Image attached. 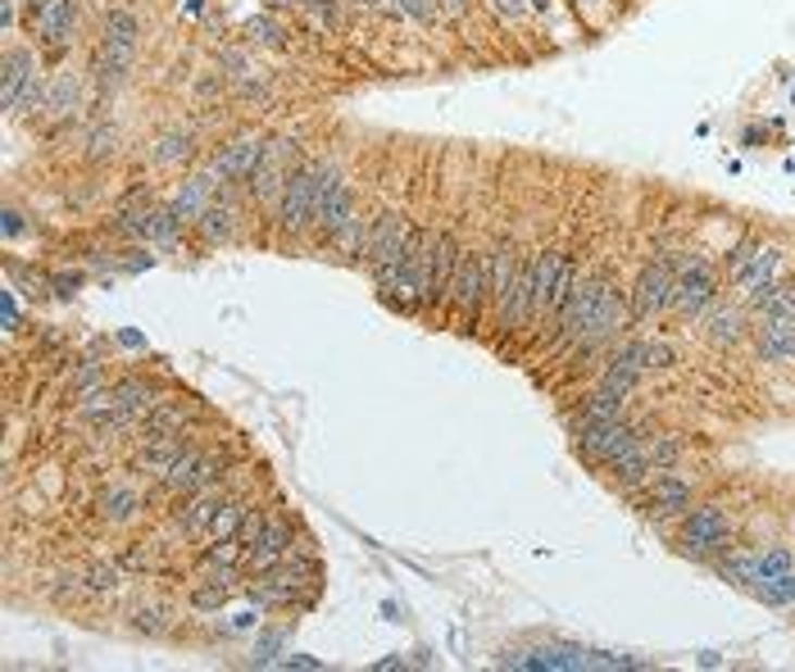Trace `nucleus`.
<instances>
[{"mask_svg":"<svg viewBox=\"0 0 795 672\" xmlns=\"http://www.w3.org/2000/svg\"><path fill=\"white\" fill-rule=\"evenodd\" d=\"M750 559V586L763 582V577H778V573H795V555L786 546H773L763 555H746Z\"/></svg>","mask_w":795,"mask_h":672,"instance_id":"nucleus-34","label":"nucleus"},{"mask_svg":"<svg viewBox=\"0 0 795 672\" xmlns=\"http://www.w3.org/2000/svg\"><path fill=\"white\" fill-rule=\"evenodd\" d=\"M191 441H196L191 432H173V436H160V441H146V446H137V473H141V477H150V482L160 486V482L169 477V469H173V463L191 450Z\"/></svg>","mask_w":795,"mask_h":672,"instance_id":"nucleus-23","label":"nucleus"},{"mask_svg":"<svg viewBox=\"0 0 795 672\" xmlns=\"http://www.w3.org/2000/svg\"><path fill=\"white\" fill-rule=\"evenodd\" d=\"M14 18H18V0H5V5H0V28L14 33Z\"/></svg>","mask_w":795,"mask_h":672,"instance_id":"nucleus-50","label":"nucleus"},{"mask_svg":"<svg viewBox=\"0 0 795 672\" xmlns=\"http://www.w3.org/2000/svg\"><path fill=\"white\" fill-rule=\"evenodd\" d=\"M173 623H177V613L169 609V605H137L133 609V632L137 636H150V640H160V636H169L173 632Z\"/></svg>","mask_w":795,"mask_h":672,"instance_id":"nucleus-33","label":"nucleus"},{"mask_svg":"<svg viewBox=\"0 0 795 672\" xmlns=\"http://www.w3.org/2000/svg\"><path fill=\"white\" fill-rule=\"evenodd\" d=\"M291 154H296V146L287 141V137H277V141H269L264 146V160H260V169L250 173V200H260V204H273L277 196H282V187H287V177H291Z\"/></svg>","mask_w":795,"mask_h":672,"instance_id":"nucleus-17","label":"nucleus"},{"mask_svg":"<svg viewBox=\"0 0 795 672\" xmlns=\"http://www.w3.org/2000/svg\"><path fill=\"white\" fill-rule=\"evenodd\" d=\"M609 269H596V273H586L577 287H573V296H569V304L559 309V319L550 323V350H569V346H577L582 336H586V327H592V314H596V304H600V291L609 287Z\"/></svg>","mask_w":795,"mask_h":672,"instance_id":"nucleus-8","label":"nucleus"},{"mask_svg":"<svg viewBox=\"0 0 795 672\" xmlns=\"http://www.w3.org/2000/svg\"><path fill=\"white\" fill-rule=\"evenodd\" d=\"M346 5L359 14H382V0H346Z\"/></svg>","mask_w":795,"mask_h":672,"instance_id":"nucleus-51","label":"nucleus"},{"mask_svg":"<svg viewBox=\"0 0 795 672\" xmlns=\"http://www.w3.org/2000/svg\"><path fill=\"white\" fill-rule=\"evenodd\" d=\"M573 5H582V10H592V5H600V0H573Z\"/></svg>","mask_w":795,"mask_h":672,"instance_id":"nucleus-54","label":"nucleus"},{"mask_svg":"<svg viewBox=\"0 0 795 672\" xmlns=\"http://www.w3.org/2000/svg\"><path fill=\"white\" fill-rule=\"evenodd\" d=\"M492 10L500 18H509V23H523L527 18V0H492Z\"/></svg>","mask_w":795,"mask_h":672,"instance_id":"nucleus-46","label":"nucleus"},{"mask_svg":"<svg viewBox=\"0 0 795 672\" xmlns=\"http://www.w3.org/2000/svg\"><path fill=\"white\" fill-rule=\"evenodd\" d=\"M755 359L759 364H795V314L763 319L755 336Z\"/></svg>","mask_w":795,"mask_h":672,"instance_id":"nucleus-25","label":"nucleus"},{"mask_svg":"<svg viewBox=\"0 0 795 672\" xmlns=\"http://www.w3.org/2000/svg\"><path fill=\"white\" fill-rule=\"evenodd\" d=\"M573 432V450L592 463V469H605V463H613L623 450L641 446V423H628V419H573L569 423Z\"/></svg>","mask_w":795,"mask_h":672,"instance_id":"nucleus-3","label":"nucleus"},{"mask_svg":"<svg viewBox=\"0 0 795 672\" xmlns=\"http://www.w3.org/2000/svg\"><path fill=\"white\" fill-rule=\"evenodd\" d=\"M296 536H300V527H296V519L291 513H282V509H273V519H269V527L260 532V540L250 546V555H246V577H260V573H273L277 563H287L291 555H296Z\"/></svg>","mask_w":795,"mask_h":672,"instance_id":"nucleus-11","label":"nucleus"},{"mask_svg":"<svg viewBox=\"0 0 795 672\" xmlns=\"http://www.w3.org/2000/svg\"><path fill=\"white\" fill-rule=\"evenodd\" d=\"M237 490H246V469L241 463H233L214 486H204V490H196V496H187L183 500V509L169 519V532L177 536V540H200L204 536V527L214 523V513L237 496Z\"/></svg>","mask_w":795,"mask_h":672,"instance_id":"nucleus-4","label":"nucleus"},{"mask_svg":"<svg viewBox=\"0 0 795 672\" xmlns=\"http://www.w3.org/2000/svg\"><path fill=\"white\" fill-rule=\"evenodd\" d=\"M319 160H300L287 177V187L277 196V227L287 232V237H305V232H314V219H319Z\"/></svg>","mask_w":795,"mask_h":672,"instance_id":"nucleus-7","label":"nucleus"},{"mask_svg":"<svg viewBox=\"0 0 795 672\" xmlns=\"http://www.w3.org/2000/svg\"><path fill=\"white\" fill-rule=\"evenodd\" d=\"M246 37H250L254 46H269V50H282V46H287V28H282L273 14H250V18H246Z\"/></svg>","mask_w":795,"mask_h":672,"instance_id":"nucleus-37","label":"nucleus"},{"mask_svg":"<svg viewBox=\"0 0 795 672\" xmlns=\"http://www.w3.org/2000/svg\"><path fill=\"white\" fill-rule=\"evenodd\" d=\"M678 550L686 559H718L732 550V523L718 505H691L678 527Z\"/></svg>","mask_w":795,"mask_h":672,"instance_id":"nucleus-6","label":"nucleus"},{"mask_svg":"<svg viewBox=\"0 0 795 672\" xmlns=\"http://www.w3.org/2000/svg\"><path fill=\"white\" fill-rule=\"evenodd\" d=\"M196 419H200V405H196V400H169V396H164V400L137 423V446L160 441V436H173V432H191Z\"/></svg>","mask_w":795,"mask_h":672,"instance_id":"nucleus-20","label":"nucleus"},{"mask_svg":"<svg viewBox=\"0 0 795 672\" xmlns=\"http://www.w3.org/2000/svg\"><path fill=\"white\" fill-rule=\"evenodd\" d=\"M146 490L133 482V477H114L105 486V496H100V519H105L110 527H133L141 513H146Z\"/></svg>","mask_w":795,"mask_h":672,"instance_id":"nucleus-22","label":"nucleus"},{"mask_svg":"<svg viewBox=\"0 0 795 672\" xmlns=\"http://www.w3.org/2000/svg\"><path fill=\"white\" fill-rule=\"evenodd\" d=\"M500 668H519V672H582V668H592V650H582V645H532V650H505Z\"/></svg>","mask_w":795,"mask_h":672,"instance_id":"nucleus-15","label":"nucleus"},{"mask_svg":"<svg viewBox=\"0 0 795 672\" xmlns=\"http://www.w3.org/2000/svg\"><path fill=\"white\" fill-rule=\"evenodd\" d=\"M73 105H78V77H73V73L50 77V87H46V110L55 114V119H64Z\"/></svg>","mask_w":795,"mask_h":672,"instance_id":"nucleus-36","label":"nucleus"},{"mask_svg":"<svg viewBox=\"0 0 795 672\" xmlns=\"http://www.w3.org/2000/svg\"><path fill=\"white\" fill-rule=\"evenodd\" d=\"M442 5V18H464L473 10V0H437Z\"/></svg>","mask_w":795,"mask_h":672,"instance_id":"nucleus-48","label":"nucleus"},{"mask_svg":"<svg viewBox=\"0 0 795 672\" xmlns=\"http://www.w3.org/2000/svg\"><path fill=\"white\" fill-rule=\"evenodd\" d=\"M577 282H582V273H577V254H563V264H559L555 282H550V296H546V304H542V319H546V323L559 319V309L569 304V296H573Z\"/></svg>","mask_w":795,"mask_h":672,"instance_id":"nucleus-31","label":"nucleus"},{"mask_svg":"<svg viewBox=\"0 0 795 672\" xmlns=\"http://www.w3.org/2000/svg\"><path fill=\"white\" fill-rule=\"evenodd\" d=\"M750 590H755V596H759L763 605H773V609H782V605H795V573L763 577V582H755Z\"/></svg>","mask_w":795,"mask_h":672,"instance_id":"nucleus-39","label":"nucleus"},{"mask_svg":"<svg viewBox=\"0 0 795 672\" xmlns=\"http://www.w3.org/2000/svg\"><path fill=\"white\" fill-rule=\"evenodd\" d=\"M673 300L669 309L682 319H705V309L718 304V273L700 250H673Z\"/></svg>","mask_w":795,"mask_h":672,"instance_id":"nucleus-2","label":"nucleus"},{"mask_svg":"<svg viewBox=\"0 0 795 672\" xmlns=\"http://www.w3.org/2000/svg\"><path fill=\"white\" fill-rule=\"evenodd\" d=\"M241 210H237V196H233V187H219V196L210 200V210H204L200 219H196V232H200V241L204 246H227L237 237V219Z\"/></svg>","mask_w":795,"mask_h":672,"instance_id":"nucleus-24","label":"nucleus"},{"mask_svg":"<svg viewBox=\"0 0 795 672\" xmlns=\"http://www.w3.org/2000/svg\"><path fill=\"white\" fill-rule=\"evenodd\" d=\"M691 505H696V490H691L686 477H673V473H659V477L636 496V509L650 513V519H682Z\"/></svg>","mask_w":795,"mask_h":672,"instance_id":"nucleus-18","label":"nucleus"},{"mask_svg":"<svg viewBox=\"0 0 795 672\" xmlns=\"http://www.w3.org/2000/svg\"><path fill=\"white\" fill-rule=\"evenodd\" d=\"M646 455H650V469L663 473V469H673V463L686 455V446H682V436H650Z\"/></svg>","mask_w":795,"mask_h":672,"instance_id":"nucleus-41","label":"nucleus"},{"mask_svg":"<svg viewBox=\"0 0 795 672\" xmlns=\"http://www.w3.org/2000/svg\"><path fill=\"white\" fill-rule=\"evenodd\" d=\"M73 23H78V0H46V5L28 18V28L37 33L41 50L50 64H60L69 55V41H73Z\"/></svg>","mask_w":795,"mask_h":672,"instance_id":"nucleus-14","label":"nucleus"},{"mask_svg":"<svg viewBox=\"0 0 795 672\" xmlns=\"http://www.w3.org/2000/svg\"><path fill=\"white\" fill-rule=\"evenodd\" d=\"M137 41H141V18L123 5H110L105 23H100V60H96V77L105 91L127 83V73L137 64Z\"/></svg>","mask_w":795,"mask_h":672,"instance_id":"nucleus-1","label":"nucleus"},{"mask_svg":"<svg viewBox=\"0 0 795 672\" xmlns=\"http://www.w3.org/2000/svg\"><path fill=\"white\" fill-rule=\"evenodd\" d=\"M369 232H373V223L355 214V219L341 227V237L332 241V246H337V250L346 254V260H364V250H369Z\"/></svg>","mask_w":795,"mask_h":672,"instance_id":"nucleus-38","label":"nucleus"},{"mask_svg":"<svg viewBox=\"0 0 795 672\" xmlns=\"http://www.w3.org/2000/svg\"><path fill=\"white\" fill-rule=\"evenodd\" d=\"M227 469H233V459H227L223 446H200V441H191V450L177 459L173 469H169V477L160 482V496H169V500H187V496H196V490L214 486Z\"/></svg>","mask_w":795,"mask_h":672,"instance_id":"nucleus-5","label":"nucleus"},{"mask_svg":"<svg viewBox=\"0 0 795 672\" xmlns=\"http://www.w3.org/2000/svg\"><path fill=\"white\" fill-rule=\"evenodd\" d=\"M705 336H709L713 346L732 350L741 336H746V314H741L736 304H709L705 309Z\"/></svg>","mask_w":795,"mask_h":672,"instance_id":"nucleus-29","label":"nucleus"},{"mask_svg":"<svg viewBox=\"0 0 795 672\" xmlns=\"http://www.w3.org/2000/svg\"><path fill=\"white\" fill-rule=\"evenodd\" d=\"M392 5H396V0H392Z\"/></svg>","mask_w":795,"mask_h":672,"instance_id":"nucleus-55","label":"nucleus"},{"mask_svg":"<svg viewBox=\"0 0 795 672\" xmlns=\"http://www.w3.org/2000/svg\"><path fill=\"white\" fill-rule=\"evenodd\" d=\"M18 232H23V214L5 210V237H18Z\"/></svg>","mask_w":795,"mask_h":672,"instance_id":"nucleus-52","label":"nucleus"},{"mask_svg":"<svg viewBox=\"0 0 795 672\" xmlns=\"http://www.w3.org/2000/svg\"><path fill=\"white\" fill-rule=\"evenodd\" d=\"M214 196H219V183H214V177H210V173H191L187 183L177 187V196H173L169 210H173L177 219H183V223H187V219L196 223L204 210H210V200H214Z\"/></svg>","mask_w":795,"mask_h":672,"instance_id":"nucleus-27","label":"nucleus"},{"mask_svg":"<svg viewBox=\"0 0 795 672\" xmlns=\"http://www.w3.org/2000/svg\"><path fill=\"white\" fill-rule=\"evenodd\" d=\"M5 332H10V336L18 332V300H14V287L5 291Z\"/></svg>","mask_w":795,"mask_h":672,"instance_id":"nucleus-49","label":"nucleus"},{"mask_svg":"<svg viewBox=\"0 0 795 672\" xmlns=\"http://www.w3.org/2000/svg\"><path fill=\"white\" fill-rule=\"evenodd\" d=\"M160 400H164V391H160V386L150 382V377H141V373H127V377L114 382V409H119V419L133 427V441H137V423H141Z\"/></svg>","mask_w":795,"mask_h":672,"instance_id":"nucleus-21","label":"nucleus"},{"mask_svg":"<svg viewBox=\"0 0 795 672\" xmlns=\"http://www.w3.org/2000/svg\"><path fill=\"white\" fill-rule=\"evenodd\" d=\"M123 568H119V559H96L87 573H83V586H87V600H110V596H119L123 590Z\"/></svg>","mask_w":795,"mask_h":672,"instance_id":"nucleus-32","label":"nucleus"},{"mask_svg":"<svg viewBox=\"0 0 795 672\" xmlns=\"http://www.w3.org/2000/svg\"><path fill=\"white\" fill-rule=\"evenodd\" d=\"M746 304L755 309L759 319H782V314H795V282H763V287H750L746 291Z\"/></svg>","mask_w":795,"mask_h":672,"instance_id":"nucleus-28","label":"nucleus"},{"mask_svg":"<svg viewBox=\"0 0 795 672\" xmlns=\"http://www.w3.org/2000/svg\"><path fill=\"white\" fill-rule=\"evenodd\" d=\"M396 668H405V659L396 655V659H382V663H373V672H396Z\"/></svg>","mask_w":795,"mask_h":672,"instance_id":"nucleus-53","label":"nucleus"},{"mask_svg":"<svg viewBox=\"0 0 795 672\" xmlns=\"http://www.w3.org/2000/svg\"><path fill=\"white\" fill-rule=\"evenodd\" d=\"M114 559H119L123 573H133V577H137V573H150V568H156V559H150V546H141V540H133V546H123Z\"/></svg>","mask_w":795,"mask_h":672,"instance_id":"nucleus-44","label":"nucleus"},{"mask_svg":"<svg viewBox=\"0 0 795 672\" xmlns=\"http://www.w3.org/2000/svg\"><path fill=\"white\" fill-rule=\"evenodd\" d=\"M623 409H628L623 396H613V391H605V386H596L592 396H582L577 419H623Z\"/></svg>","mask_w":795,"mask_h":672,"instance_id":"nucleus-35","label":"nucleus"},{"mask_svg":"<svg viewBox=\"0 0 795 672\" xmlns=\"http://www.w3.org/2000/svg\"><path fill=\"white\" fill-rule=\"evenodd\" d=\"M492 300V287H486V254L482 250H464V260H459V273H455V287H450V309L464 323V332H477L482 323V309Z\"/></svg>","mask_w":795,"mask_h":672,"instance_id":"nucleus-9","label":"nucleus"},{"mask_svg":"<svg viewBox=\"0 0 795 672\" xmlns=\"http://www.w3.org/2000/svg\"><path fill=\"white\" fill-rule=\"evenodd\" d=\"M260 160H264V141L260 137H237L204 164V173H210L219 187H241V183H250V173L260 169Z\"/></svg>","mask_w":795,"mask_h":672,"instance_id":"nucleus-16","label":"nucleus"},{"mask_svg":"<svg viewBox=\"0 0 795 672\" xmlns=\"http://www.w3.org/2000/svg\"><path fill=\"white\" fill-rule=\"evenodd\" d=\"M786 264V254L778 246H763V241H741L732 254H728V277L732 287L750 291V287H763V282H773Z\"/></svg>","mask_w":795,"mask_h":672,"instance_id":"nucleus-13","label":"nucleus"},{"mask_svg":"<svg viewBox=\"0 0 795 672\" xmlns=\"http://www.w3.org/2000/svg\"><path fill=\"white\" fill-rule=\"evenodd\" d=\"M459 260H464L459 237H455V232H437V241H432V269H427V309H442L450 300Z\"/></svg>","mask_w":795,"mask_h":672,"instance_id":"nucleus-19","label":"nucleus"},{"mask_svg":"<svg viewBox=\"0 0 795 672\" xmlns=\"http://www.w3.org/2000/svg\"><path fill=\"white\" fill-rule=\"evenodd\" d=\"M277 650H287V627H269V632L254 636V645H250V663H254V668H269V663L282 659Z\"/></svg>","mask_w":795,"mask_h":672,"instance_id":"nucleus-40","label":"nucleus"},{"mask_svg":"<svg viewBox=\"0 0 795 672\" xmlns=\"http://www.w3.org/2000/svg\"><path fill=\"white\" fill-rule=\"evenodd\" d=\"M37 73V55L28 46H10L5 50V64H0V100H5V110H14L18 91L28 87V77Z\"/></svg>","mask_w":795,"mask_h":672,"instance_id":"nucleus-26","label":"nucleus"},{"mask_svg":"<svg viewBox=\"0 0 795 672\" xmlns=\"http://www.w3.org/2000/svg\"><path fill=\"white\" fill-rule=\"evenodd\" d=\"M277 668H291V672H319V668H323V659H314V655H282V659H277Z\"/></svg>","mask_w":795,"mask_h":672,"instance_id":"nucleus-47","label":"nucleus"},{"mask_svg":"<svg viewBox=\"0 0 795 672\" xmlns=\"http://www.w3.org/2000/svg\"><path fill=\"white\" fill-rule=\"evenodd\" d=\"M669 300H673V260H669V254H659V260H650L646 269L636 273L632 291H628L632 323H650V319H659L663 309H669Z\"/></svg>","mask_w":795,"mask_h":672,"instance_id":"nucleus-10","label":"nucleus"},{"mask_svg":"<svg viewBox=\"0 0 795 672\" xmlns=\"http://www.w3.org/2000/svg\"><path fill=\"white\" fill-rule=\"evenodd\" d=\"M392 10H396V14H405V18H414V23H423V28H432V23H442V5H437V0H396Z\"/></svg>","mask_w":795,"mask_h":672,"instance_id":"nucleus-43","label":"nucleus"},{"mask_svg":"<svg viewBox=\"0 0 795 672\" xmlns=\"http://www.w3.org/2000/svg\"><path fill=\"white\" fill-rule=\"evenodd\" d=\"M409 237H414V227H409V219H405V214H396V210L377 214V219H373V232H369V250H364L369 273H373V277L392 273V269L405 260Z\"/></svg>","mask_w":795,"mask_h":672,"instance_id":"nucleus-12","label":"nucleus"},{"mask_svg":"<svg viewBox=\"0 0 795 672\" xmlns=\"http://www.w3.org/2000/svg\"><path fill=\"white\" fill-rule=\"evenodd\" d=\"M191 154H196V146H191L187 133H164L156 141V164H187Z\"/></svg>","mask_w":795,"mask_h":672,"instance_id":"nucleus-42","label":"nucleus"},{"mask_svg":"<svg viewBox=\"0 0 795 672\" xmlns=\"http://www.w3.org/2000/svg\"><path fill=\"white\" fill-rule=\"evenodd\" d=\"M100 154H114V127H96V133L87 137V160H100Z\"/></svg>","mask_w":795,"mask_h":672,"instance_id":"nucleus-45","label":"nucleus"},{"mask_svg":"<svg viewBox=\"0 0 795 672\" xmlns=\"http://www.w3.org/2000/svg\"><path fill=\"white\" fill-rule=\"evenodd\" d=\"M605 473L613 477V486H623V490H636V486H646L650 482V455H646V446H632V450H623L613 463H605Z\"/></svg>","mask_w":795,"mask_h":672,"instance_id":"nucleus-30","label":"nucleus"}]
</instances>
